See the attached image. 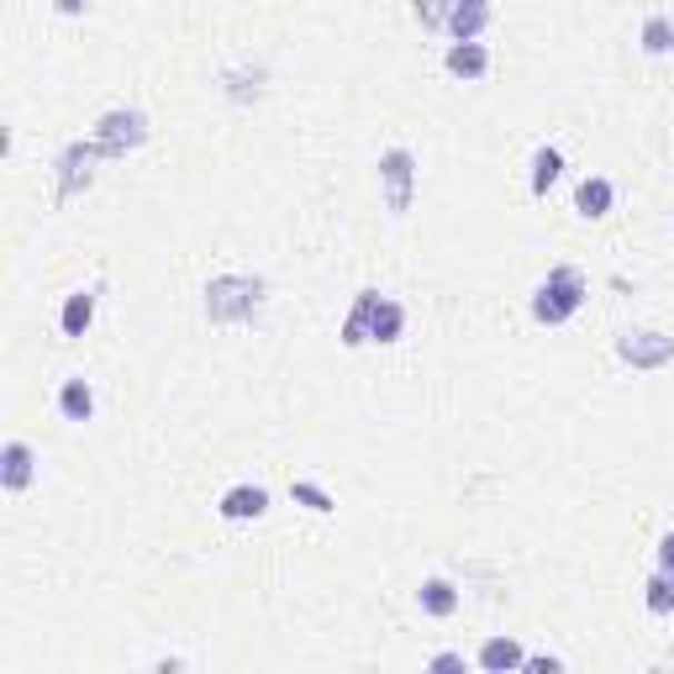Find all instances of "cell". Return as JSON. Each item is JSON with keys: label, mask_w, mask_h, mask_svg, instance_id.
Instances as JSON below:
<instances>
[{"label": "cell", "mask_w": 674, "mask_h": 674, "mask_svg": "<svg viewBox=\"0 0 674 674\" xmlns=\"http://www.w3.org/2000/svg\"><path fill=\"white\" fill-rule=\"evenodd\" d=\"M264 311V279L258 275H217L206 285V321L211 327H248Z\"/></svg>", "instance_id": "6da1fadb"}, {"label": "cell", "mask_w": 674, "mask_h": 674, "mask_svg": "<svg viewBox=\"0 0 674 674\" xmlns=\"http://www.w3.org/2000/svg\"><path fill=\"white\" fill-rule=\"evenodd\" d=\"M643 606L654 616H674V575L670 569H654L648 585H643Z\"/></svg>", "instance_id": "ffe728a7"}, {"label": "cell", "mask_w": 674, "mask_h": 674, "mask_svg": "<svg viewBox=\"0 0 674 674\" xmlns=\"http://www.w3.org/2000/svg\"><path fill=\"white\" fill-rule=\"evenodd\" d=\"M400 333H406V306H400V300H390V296H379L369 343H400Z\"/></svg>", "instance_id": "e0dca14e"}, {"label": "cell", "mask_w": 674, "mask_h": 674, "mask_svg": "<svg viewBox=\"0 0 674 674\" xmlns=\"http://www.w3.org/2000/svg\"><path fill=\"white\" fill-rule=\"evenodd\" d=\"M658 569H670V575H674V533L658 537Z\"/></svg>", "instance_id": "d4e9b609"}, {"label": "cell", "mask_w": 674, "mask_h": 674, "mask_svg": "<svg viewBox=\"0 0 674 674\" xmlns=\"http://www.w3.org/2000/svg\"><path fill=\"white\" fill-rule=\"evenodd\" d=\"M612 200H616V190H612V179H606V175H591V179H579V185H575V211L585 221L612 217Z\"/></svg>", "instance_id": "7c38bea8"}, {"label": "cell", "mask_w": 674, "mask_h": 674, "mask_svg": "<svg viewBox=\"0 0 674 674\" xmlns=\"http://www.w3.org/2000/svg\"><path fill=\"white\" fill-rule=\"evenodd\" d=\"M32 475H38V454H32V443L11 437V443L0 448V490H6V496H21V490L32 485Z\"/></svg>", "instance_id": "52a82bcc"}, {"label": "cell", "mask_w": 674, "mask_h": 674, "mask_svg": "<svg viewBox=\"0 0 674 674\" xmlns=\"http://www.w3.org/2000/svg\"><path fill=\"white\" fill-rule=\"evenodd\" d=\"M379 196L390 217H406L417 200V153L412 148H385L379 153Z\"/></svg>", "instance_id": "277c9868"}, {"label": "cell", "mask_w": 674, "mask_h": 674, "mask_svg": "<svg viewBox=\"0 0 674 674\" xmlns=\"http://www.w3.org/2000/svg\"><path fill=\"white\" fill-rule=\"evenodd\" d=\"M412 11H417L422 32H448V11H454V0H412Z\"/></svg>", "instance_id": "7402d4cb"}, {"label": "cell", "mask_w": 674, "mask_h": 674, "mask_svg": "<svg viewBox=\"0 0 674 674\" xmlns=\"http://www.w3.org/2000/svg\"><path fill=\"white\" fill-rule=\"evenodd\" d=\"M290 500H296V506H306V512H317V516H333L337 512V500L321 490L317 479H290Z\"/></svg>", "instance_id": "44dd1931"}, {"label": "cell", "mask_w": 674, "mask_h": 674, "mask_svg": "<svg viewBox=\"0 0 674 674\" xmlns=\"http://www.w3.org/2000/svg\"><path fill=\"white\" fill-rule=\"evenodd\" d=\"M475 664L485 674H512V670H522V664H527V654H522V643H516V637H485Z\"/></svg>", "instance_id": "5bb4252c"}, {"label": "cell", "mask_w": 674, "mask_h": 674, "mask_svg": "<svg viewBox=\"0 0 674 674\" xmlns=\"http://www.w3.org/2000/svg\"><path fill=\"white\" fill-rule=\"evenodd\" d=\"M53 6H59L63 17H80V11H85V0H53Z\"/></svg>", "instance_id": "484cf974"}, {"label": "cell", "mask_w": 674, "mask_h": 674, "mask_svg": "<svg viewBox=\"0 0 674 674\" xmlns=\"http://www.w3.org/2000/svg\"><path fill=\"white\" fill-rule=\"evenodd\" d=\"M90 321H96V290H75L59 311V333L63 337H85L90 333Z\"/></svg>", "instance_id": "2e32d148"}, {"label": "cell", "mask_w": 674, "mask_h": 674, "mask_svg": "<svg viewBox=\"0 0 674 674\" xmlns=\"http://www.w3.org/2000/svg\"><path fill=\"white\" fill-rule=\"evenodd\" d=\"M217 512L227 516V522H258V516L269 512V490H264V485H232V490L217 500Z\"/></svg>", "instance_id": "30bf717a"}, {"label": "cell", "mask_w": 674, "mask_h": 674, "mask_svg": "<svg viewBox=\"0 0 674 674\" xmlns=\"http://www.w3.org/2000/svg\"><path fill=\"white\" fill-rule=\"evenodd\" d=\"M59 417L63 422H90L96 417V390H90V379H63L59 385Z\"/></svg>", "instance_id": "9a60e30c"}, {"label": "cell", "mask_w": 674, "mask_h": 674, "mask_svg": "<svg viewBox=\"0 0 674 674\" xmlns=\"http://www.w3.org/2000/svg\"><path fill=\"white\" fill-rule=\"evenodd\" d=\"M427 670H433V674H454V670H464V654H433Z\"/></svg>", "instance_id": "cb8c5ba5"}, {"label": "cell", "mask_w": 674, "mask_h": 674, "mask_svg": "<svg viewBox=\"0 0 674 674\" xmlns=\"http://www.w3.org/2000/svg\"><path fill=\"white\" fill-rule=\"evenodd\" d=\"M148 111H138V106H117V111H106V117L96 121V148L106 153V159H127V153H138L142 142H148Z\"/></svg>", "instance_id": "3957f363"}, {"label": "cell", "mask_w": 674, "mask_h": 674, "mask_svg": "<svg viewBox=\"0 0 674 674\" xmlns=\"http://www.w3.org/2000/svg\"><path fill=\"white\" fill-rule=\"evenodd\" d=\"M106 159L96 148V138L85 142V138H75L69 148L59 153V163H53V200H75V196H85L90 185H96V163Z\"/></svg>", "instance_id": "5b68a950"}, {"label": "cell", "mask_w": 674, "mask_h": 674, "mask_svg": "<svg viewBox=\"0 0 674 674\" xmlns=\"http://www.w3.org/2000/svg\"><path fill=\"white\" fill-rule=\"evenodd\" d=\"M458 601H464V595H458V585H454V579H443V575L422 579L417 606H422V612H427V616H433V622H448V616L458 612Z\"/></svg>", "instance_id": "4fadbf2b"}, {"label": "cell", "mask_w": 674, "mask_h": 674, "mask_svg": "<svg viewBox=\"0 0 674 674\" xmlns=\"http://www.w3.org/2000/svg\"><path fill=\"white\" fill-rule=\"evenodd\" d=\"M448 75L454 80H485L490 75V48L485 42H448Z\"/></svg>", "instance_id": "8fae6325"}, {"label": "cell", "mask_w": 674, "mask_h": 674, "mask_svg": "<svg viewBox=\"0 0 674 674\" xmlns=\"http://www.w3.org/2000/svg\"><path fill=\"white\" fill-rule=\"evenodd\" d=\"M490 21H496V0H454V11H448V38L479 42Z\"/></svg>", "instance_id": "ba28073f"}, {"label": "cell", "mask_w": 674, "mask_h": 674, "mask_svg": "<svg viewBox=\"0 0 674 674\" xmlns=\"http://www.w3.org/2000/svg\"><path fill=\"white\" fill-rule=\"evenodd\" d=\"M527 674H558L564 670V658H554V654H527V664H522Z\"/></svg>", "instance_id": "603a6c76"}, {"label": "cell", "mask_w": 674, "mask_h": 674, "mask_svg": "<svg viewBox=\"0 0 674 674\" xmlns=\"http://www.w3.org/2000/svg\"><path fill=\"white\" fill-rule=\"evenodd\" d=\"M637 42H643V53L648 59H664V53H674V21L670 17H648L643 21V32H637Z\"/></svg>", "instance_id": "d6986e66"}, {"label": "cell", "mask_w": 674, "mask_h": 674, "mask_svg": "<svg viewBox=\"0 0 674 674\" xmlns=\"http://www.w3.org/2000/svg\"><path fill=\"white\" fill-rule=\"evenodd\" d=\"M375 306H379V290H358V296H354L348 317H343V327H337L343 348H364V343H369V327H375Z\"/></svg>", "instance_id": "9c48e42d"}, {"label": "cell", "mask_w": 674, "mask_h": 674, "mask_svg": "<svg viewBox=\"0 0 674 674\" xmlns=\"http://www.w3.org/2000/svg\"><path fill=\"white\" fill-rule=\"evenodd\" d=\"M558 175H564V153H558L554 142H543V148L533 153V196L537 200L548 196V190L558 185Z\"/></svg>", "instance_id": "ac0fdd59"}, {"label": "cell", "mask_w": 674, "mask_h": 674, "mask_svg": "<svg viewBox=\"0 0 674 674\" xmlns=\"http://www.w3.org/2000/svg\"><path fill=\"white\" fill-rule=\"evenodd\" d=\"M616 358L627 369H664V364H674V337L658 327H633L616 337Z\"/></svg>", "instance_id": "8992f818"}, {"label": "cell", "mask_w": 674, "mask_h": 674, "mask_svg": "<svg viewBox=\"0 0 674 674\" xmlns=\"http://www.w3.org/2000/svg\"><path fill=\"white\" fill-rule=\"evenodd\" d=\"M585 296H591V285H585V275H579L575 264H554L548 279L533 290V321H543V327H564V321L585 306Z\"/></svg>", "instance_id": "7a4b0ae2"}]
</instances>
